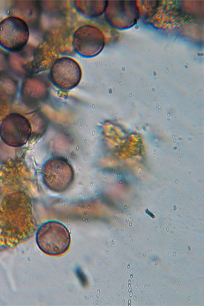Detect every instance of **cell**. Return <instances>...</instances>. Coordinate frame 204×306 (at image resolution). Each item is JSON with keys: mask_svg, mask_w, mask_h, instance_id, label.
<instances>
[{"mask_svg": "<svg viewBox=\"0 0 204 306\" xmlns=\"http://www.w3.org/2000/svg\"><path fill=\"white\" fill-rule=\"evenodd\" d=\"M0 223L3 231L18 244L29 238L36 229L30 197L22 191L7 195L0 206Z\"/></svg>", "mask_w": 204, "mask_h": 306, "instance_id": "obj_1", "label": "cell"}, {"mask_svg": "<svg viewBox=\"0 0 204 306\" xmlns=\"http://www.w3.org/2000/svg\"><path fill=\"white\" fill-rule=\"evenodd\" d=\"M36 241L43 252L49 256H57L68 250L71 238L65 225L57 221H48L38 228Z\"/></svg>", "mask_w": 204, "mask_h": 306, "instance_id": "obj_2", "label": "cell"}, {"mask_svg": "<svg viewBox=\"0 0 204 306\" xmlns=\"http://www.w3.org/2000/svg\"><path fill=\"white\" fill-rule=\"evenodd\" d=\"M42 178L44 185L49 189L62 192L72 184L74 172L71 165L65 158L56 157L44 164Z\"/></svg>", "mask_w": 204, "mask_h": 306, "instance_id": "obj_3", "label": "cell"}, {"mask_svg": "<svg viewBox=\"0 0 204 306\" xmlns=\"http://www.w3.org/2000/svg\"><path fill=\"white\" fill-rule=\"evenodd\" d=\"M32 129L27 118L17 113H12L4 118L0 125V137L7 145L20 147L31 137Z\"/></svg>", "mask_w": 204, "mask_h": 306, "instance_id": "obj_4", "label": "cell"}, {"mask_svg": "<svg viewBox=\"0 0 204 306\" xmlns=\"http://www.w3.org/2000/svg\"><path fill=\"white\" fill-rule=\"evenodd\" d=\"M29 30L27 23L17 16L0 22V45L10 52H18L27 44Z\"/></svg>", "mask_w": 204, "mask_h": 306, "instance_id": "obj_5", "label": "cell"}, {"mask_svg": "<svg viewBox=\"0 0 204 306\" xmlns=\"http://www.w3.org/2000/svg\"><path fill=\"white\" fill-rule=\"evenodd\" d=\"M105 17L112 27L128 29L137 23L140 10L136 1H107Z\"/></svg>", "mask_w": 204, "mask_h": 306, "instance_id": "obj_6", "label": "cell"}, {"mask_svg": "<svg viewBox=\"0 0 204 306\" xmlns=\"http://www.w3.org/2000/svg\"><path fill=\"white\" fill-rule=\"evenodd\" d=\"M106 44L103 32L98 28L90 25L79 28L74 33L72 45L80 55L91 58L98 55Z\"/></svg>", "mask_w": 204, "mask_h": 306, "instance_id": "obj_7", "label": "cell"}, {"mask_svg": "<svg viewBox=\"0 0 204 306\" xmlns=\"http://www.w3.org/2000/svg\"><path fill=\"white\" fill-rule=\"evenodd\" d=\"M53 84L59 89L70 90L80 82L82 70L79 63L72 58L63 57L56 60L49 73Z\"/></svg>", "mask_w": 204, "mask_h": 306, "instance_id": "obj_8", "label": "cell"}, {"mask_svg": "<svg viewBox=\"0 0 204 306\" xmlns=\"http://www.w3.org/2000/svg\"><path fill=\"white\" fill-rule=\"evenodd\" d=\"M107 1L76 0L74 6L77 11L88 18H95L101 15L105 11Z\"/></svg>", "mask_w": 204, "mask_h": 306, "instance_id": "obj_9", "label": "cell"}, {"mask_svg": "<svg viewBox=\"0 0 204 306\" xmlns=\"http://www.w3.org/2000/svg\"><path fill=\"white\" fill-rule=\"evenodd\" d=\"M30 123L32 129L31 137H41L46 131L48 125L46 120L44 118H40L39 119L37 118H32Z\"/></svg>", "mask_w": 204, "mask_h": 306, "instance_id": "obj_10", "label": "cell"}, {"mask_svg": "<svg viewBox=\"0 0 204 306\" xmlns=\"http://www.w3.org/2000/svg\"><path fill=\"white\" fill-rule=\"evenodd\" d=\"M7 109L6 102L0 96V121H2V122L4 118L6 117L4 116L6 114Z\"/></svg>", "mask_w": 204, "mask_h": 306, "instance_id": "obj_11", "label": "cell"}]
</instances>
